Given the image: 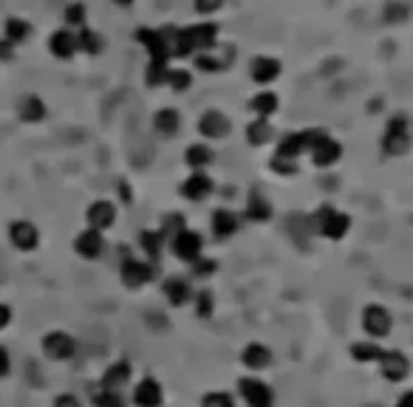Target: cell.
<instances>
[{"label":"cell","instance_id":"6da1fadb","mask_svg":"<svg viewBox=\"0 0 413 407\" xmlns=\"http://www.w3.org/2000/svg\"><path fill=\"white\" fill-rule=\"evenodd\" d=\"M142 43H144V49L150 51V71H147V82L150 85H159V82H164L167 80V57H170V46H167V40H164V35L161 32H147V29H142L139 35H136Z\"/></svg>","mask_w":413,"mask_h":407},{"label":"cell","instance_id":"7a4b0ae2","mask_svg":"<svg viewBox=\"0 0 413 407\" xmlns=\"http://www.w3.org/2000/svg\"><path fill=\"white\" fill-rule=\"evenodd\" d=\"M43 353L49 359H57V362L71 359L77 353V339L71 334H66V331H51V334L43 337Z\"/></svg>","mask_w":413,"mask_h":407},{"label":"cell","instance_id":"3957f363","mask_svg":"<svg viewBox=\"0 0 413 407\" xmlns=\"http://www.w3.org/2000/svg\"><path fill=\"white\" fill-rule=\"evenodd\" d=\"M388 156H402L410 147V133H407V122L405 119H393L385 130V142H382Z\"/></svg>","mask_w":413,"mask_h":407},{"label":"cell","instance_id":"277c9868","mask_svg":"<svg viewBox=\"0 0 413 407\" xmlns=\"http://www.w3.org/2000/svg\"><path fill=\"white\" fill-rule=\"evenodd\" d=\"M317 227H320V232L326 235V238H343L345 232H348V227H351V221H348V215H343V213H337V210H331V207H323L320 213H317Z\"/></svg>","mask_w":413,"mask_h":407},{"label":"cell","instance_id":"5b68a950","mask_svg":"<svg viewBox=\"0 0 413 407\" xmlns=\"http://www.w3.org/2000/svg\"><path fill=\"white\" fill-rule=\"evenodd\" d=\"M362 328L371 334V337H388V331H390V314H388V308H382V306H368L365 311H362Z\"/></svg>","mask_w":413,"mask_h":407},{"label":"cell","instance_id":"8992f818","mask_svg":"<svg viewBox=\"0 0 413 407\" xmlns=\"http://www.w3.org/2000/svg\"><path fill=\"white\" fill-rule=\"evenodd\" d=\"M9 241H12L20 252H32V249L40 244V232H37V227L29 224V221H15V224L9 227Z\"/></svg>","mask_w":413,"mask_h":407},{"label":"cell","instance_id":"52a82bcc","mask_svg":"<svg viewBox=\"0 0 413 407\" xmlns=\"http://www.w3.org/2000/svg\"><path fill=\"white\" fill-rule=\"evenodd\" d=\"M241 396L249 407H272V390L258 379H241Z\"/></svg>","mask_w":413,"mask_h":407},{"label":"cell","instance_id":"ba28073f","mask_svg":"<svg viewBox=\"0 0 413 407\" xmlns=\"http://www.w3.org/2000/svg\"><path fill=\"white\" fill-rule=\"evenodd\" d=\"M173 249H175V255H178L181 261H187V263H195V261L201 258V235H198V232H190V230H184V232H178V235H175V241H173Z\"/></svg>","mask_w":413,"mask_h":407},{"label":"cell","instance_id":"9c48e42d","mask_svg":"<svg viewBox=\"0 0 413 407\" xmlns=\"http://www.w3.org/2000/svg\"><path fill=\"white\" fill-rule=\"evenodd\" d=\"M74 249H77L80 258L97 261V258L102 255V249H105V238H102V232H97V230H85V232L74 241Z\"/></svg>","mask_w":413,"mask_h":407},{"label":"cell","instance_id":"30bf717a","mask_svg":"<svg viewBox=\"0 0 413 407\" xmlns=\"http://www.w3.org/2000/svg\"><path fill=\"white\" fill-rule=\"evenodd\" d=\"M150 277H153V272H150L147 263L133 261V258H125V263H122V283H125V286L139 289V286H144Z\"/></svg>","mask_w":413,"mask_h":407},{"label":"cell","instance_id":"8fae6325","mask_svg":"<svg viewBox=\"0 0 413 407\" xmlns=\"http://www.w3.org/2000/svg\"><path fill=\"white\" fill-rule=\"evenodd\" d=\"M113 221H116V210H113L111 201H97V204H91V210H88V224H91V230L102 232V230H108Z\"/></svg>","mask_w":413,"mask_h":407},{"label":"cell","instance_id":"7c38bea8","mask_svg":"<svg viewBox=\"0 0 413 407\" xmlns=\"http://www.w3.org/2000/svg\"><path fill=\"white\" fill-rule=\"evenodd\" d=\"M379 365H382L385 379H390V382H402L407 376V370H410L405 353H399V351H385V359Z\"/></svg>","mask_w":413,"mask_h":407},{"label":"cell","instance_id":"4fadbf2b","mask_svg":"<svg viewBox=\"0 0 413 407\" xmlns=\"http://www.w3.org/2000/svg\"><path fill=\"white\" fill-rule=\"evenodd\" d=\"M133 401L136 407H159L161 404V387L156 379H142L133 390Z\"/></svg>","mask_w":413,"mask_h":407},{"label":"cell","instance_id":"5bb4252c","mask_svg":"<svg viewBox=\"0 0 413 407\" xmlns=\"http://www.w3.org/2000/svg\"><path fill=\"white\" fill-rule=\"evenodd\" d=\"M198 127H201V133H204V136H210V139H221V136H227L230 122H227V116H224L221 111H207Z\"/></svg>","mask_w":413,"mask_h":407},{"label":"cell","instance_id":"9a60e30c","mask_svg":"<svg viewBox=\"0 0 413 407\" xmlns=\"http://www.w3.org/2000/svg\"><path fill=\"white\" fill-rule=\"evenodd\" d=\"M312 153H314V164H317V167H328V164H334V161L343 156V147H340L334 139L323 136V139L312 147Z\"/></svg>","mask_w":413,"mask_h":407},{"label":"cell","instance_id":"2e32d148","mask_svg":"<svg viewBox=\"0 0 413 407\" xmlns=\"http://www.w3.org/2000/svg\"><path fill=\"white\" fill-rule=\"evenodd\" d=\"M128 379H130V362L119 359V362H113V365L105 370L99 387H105V390H119L122 384H128Z\"/></svg>","mask_w":413,"mask_h":407},{"label":"cell","instance_id":"e0dca14e","mask_svg":"<svg viewBox=\"0 0 413 407\" xmlns=\"http://www.w3.org/2000/svg\"><path fill=\"white\" fill-rule=\"evenodd\" d=\"M210 192H213V181L207 178L204 173L190 175V178H187V184L181 187V195H184V198H190V201H201V198H207Z\"/></svg>","mask_w":413,"mask_h":407},{"label":"cell","instance_id":"ac0fdd59","mask_svg":"<svg viewBox=\"0 0 413 407\" xmlns=\"http://www.w3.org/2000/svg\"><path fill=\"white\" fill-rule=\"evenodd\" d=\"M241 362H244L247 368H252V370H261V368H266V365L272 362V351H269L266 345H261V342H252V345L244 348Z\"/></svg>","mask_w":413,"mask_h":407},{"label":"cell","instance_id":"d6986e66","mask_svg":"<svg viewBox=\"0 0 413 407\" xmlns=\"http://www.w3.org/2000/svg\"><path fill=\"white\" fill-rule=\"evenodd\" d=\"M235 230H238L235 213H230V210L213 213V232H216L218 238H230V235H235Z\"/></svg>","mask_w":413,"mask_h":407},{"label":"cell","instance_id":"ffe728a7","mask_svg":"<svg viewBox=\"0 0 413 407\" xmlns=\"http://www.w3.org/2000/svg\"><path fill=\"white\" fill-rule=\"evenodd\" d=\"M51 54L54 57H63V60H68L74 51H77V37L74 35H68V32H57V35H51Z\"/></svg>","mask_w":413,"mask_h":407},{"label":"cell","instance_id":"44dd1931","mask_svg":"<svg viewBox=\"0 0 413 407\" xmlns=\"http://www.w3.org/2000/svg\"><path fill=\"white\" fill-rule=\"evenodd\" d=\"M278 74H281V63H278V60H269V57L252 60V77H255L258 82H272Z\"/></svg>","mask_w":413,"mask_h":407},{"label":"cell","instance_id":"7402d4cb","mask_svg":"<svg viewBox=\"0 0 413 407\" xmlns=\"http://www.w3.org/2000/svg\"><path fill=\"white\" fill-rule=\"evenodd\" d=\"M164 294L173 306H184L190 300V286L181 277H170V280H164Z\"/></svg>","mask_w":413,"mask_h":407},{"label":"cell","instance_id":"603a6c76","mask_svg":"<svg viewBox=\"0 0 413 407\" xmlns=\"http://www.w3.org/2000/svg\"><path fill=\"white\" fill-rule=\"evenodd\" d=\"M354 359L357 362H382L385 359V351L376 345V342H362V345H354L351 348Z\"/></svg>","mask_w":413,"mask_h":407},{"label":"cell","instance_id":"cb8c5ba5","mask_svg":"<svg viewBox=\"0 0 413 407\" xmlns=\"http://www.w3.org/2000/svg\"><path fill=\"white\" fill-rule=\"evenodd\" d=\"M20 116H23L26 122H40V119L46 116V105H43L37 96H26V99L20 102Z\"/></svg>","mask_w":413,"mask_h":407},{"label":"cell","instance_id":"d4e9b609","mask_svg":"<svg viewBox=\"0 0 413 407\" xmlns=\"http://www.w3.org/2000/svg\"><path fill=\"white\" fill-rule=\"evenodd\" d=\"M269 215H272V207L266 204V198L252 195L249 198V207H247V218L249 221H269Z\"/></svg>","mask_w":413,"mask_h":407},{"label":"cell","instance_id":"484cf974","mask_svg":"<svg viewBox=\"0 0 413 407\" xmlns=\"http://www.w3.org/2000/svg\"><path fill=\"white\" fill-rule=\"evenodd\" d=\"M156 130L161 136H173L178 130V113L175 111H159L156 113Z\"/></svg>","mask_w":413,"mask_h":407},{"label":"cell","instance_id":"4316f807","mask_svg":"<svg viewBox=\"0 0 413 407\" xmlns=\"http://www.w3.org/2000/svg\"><path fill=\"white\" fill-rule=\"evenodd\" d=\"M275 108H278V96L275 94H258L255 99H252V111L261 116V119H266L269 113H275Z\"/></svg>","mask_w":413,"mask_h":407},{"label":"cell","instance_id":"83f0119b","mask_svg":"<svg viewBox=\"0 0 413 407\" xmlns=\"http://www.w3.org/2000/svg\"><path fill=\"white\" fill-rule=\"evenodd\" d=\"M91 399H94V407H125L119 390H105V387H99V390H94Z\"/></svg>","mask_w":413,"mask_h":407},{"label":"cell","instance_id":"f1b7e54d","mask_svg":"<svg viewBox=\"0 0 413 407\" xmlns=\"http://www.w3.org/2000/svg\"><path fill=\"white\" fill-rule=\"evenodd\" d=\"M187 164L190 167H204V164H210L213 161V153H210V147H204V144H192V147H187Z\"/></svg>","mask_w":413,"mask_h":407},{"label":"cell","instance_id":"f546056e","mask_svg":"<svg viewBox=\"0 0 413 407\" xmlns=\"http://www.w3.org/2000/svg\"><path fill=\"white\" fill-rule=\"evenodd\" d=\"M247 133H249V142H252V144H264V142L272 136V127H269V122H266V119H258V122H252V125H249V130H247Z\"/></svg>","mask_w":413,"mask_h":407},{"label":"cell","instance_id":"4dcf8cb0","mask_svg":"<svg viewBox=\"0 0 413 407\" xmlns=\"http://www.w3.org/2000/svg\"><path fill=\"white\" fill-rule=\"evenodd\" d=\"M139 241H142L144 252L156 261V258H159V252H161V235H159V232H142V235H139Z\"/></svg>","mask_w":413,"mask_h":407},{"label":"cell","instance_id":"1f68e13d","mask_svg":"<svg viewBox=\"0 0 413 407\" xmlns=\"http://www.w3.org/2000/svg\"><path fill=\"white\" fill-rule=\"evenodd\" d=\"M201 404H204V407H235L233 396H230V393H221V390H213V393H207Z\"/></svg>","mask_w":413,"mask_h":407},{"label":"cell","instance_id":"d6a6232c","mask_svg":"<svg viewBox=\"0 0 413 407\" xmlns=\"http://www.w3.org/2000/svg\"><path fill=\"white\" fill-rule=\"evenodd\" d=\"M6 37H9V43L26 40V37H29V23H23V20H9V23H6Z\"/></svg>","mask_w":413,"mask_h":407},{"label":"cell","instance_id":"836d02e7","mask_svg":"<svg viewBox=\"0 0 413 407\" xmlns=\"http://www.w3.org/2000/svg\"><path fill=\"white\" fill-rule=\"evenodd\" d=\"M77 49H85V51H91V54H97L99 49H102V40L94 35V32H88V29H82L80 32V37H77Z\"/></svg>","mask_w":413,"mask_h":407},{"label":"cell","instance_id":"e575fe53","mask_svg":"<svg viewBox=\"0 0 413 407\" xmlns=\"http://www.w3.org/2000/svg\"><path fill=\"white\" fill-rule=\"evenodd\" d=\"M210 314H213V294L198 292V317H210Z\"/></svg>","mask_w":413,"mask_h":407},{"label":"cell","instance_id":"d590c367","mask_svg":"<svg viewBox=\"0 0 413 407\" xmlns=\"http://www.w3.org/2000/svg\"><path fill=\"white\" fill-rule=\"evenodd\" d=\"M192 269H195V275H198V277H210V275L216 272V261H207V258H198V261L192 263Z\"/></svg>","mask_w":413,"mask_h":407},{"label":"cell","instance_id":"8d00e7d4","mask_svg":"<svg viewBox=\"0 0 413 407\" xmlns=\"http://www.w3.org/2000/svg\"><path fill=\"white\" fill-rule=\"evenodd\" d=\"M167 82H170L175 91H184V88L190 85V74H187V71H173V74H167Z\"/></svg>","mask_w":413,"mask_h":407},{"label":"cell","instance_id":"74e56055","mask_svg":"<svg viewBox=\"0 0 413 407\" xmlns=\"http://www.w3.org/2000/svg\"><path fill=\"white\" fill-rule=\"evenodd\" d=\"M164 232H170V235H173V232H175V235L184 232V218H181V215H170V218H164Z\"/></svg>","mask_w":413,"mask_h":407},{"label":"cell","instance_id":"f35d334b","mask_svg":"<svg viewBox=\"0 0 413 407\" xmlns=\"http://www.w3.org/2000/svg\"><path fill=\"white\" fill-rule=\"evenodd\" d=\"M66 20L74 23V26H82V23H85V9H82V6H71V9L66 12Z\"/></svg>","mask_w":413,"mask_h":407},{"label":"cell","instance_id":"ab89813d","mask_svg":"<svg viewBox=\"0 0 413 407\" xmlns=\"http://www.w3.org/2000/svg\"><path fill=\"white\" fill-rule=\"evenodd\" d=\"M54 407H82V401L74 393H63V396L54 399Z\"/></svg>","mask_w":413,"mask_h":407},{"label":"cell","instance_id":"60d3db41","mask_svg":"<svg viewBox=\"0 0 413 407\" xmlns=\"http://www.w3.org/2000/svg\"><path fill=\"white\" fill-rule=\"evenodd\" d=\"M9 370H12V356H9V351L4 345H0V379L9 376Z\"/></svg>","mask_w":413,"mask_h":407},{"label":"cell","instance_id":"b9f144b4","mask_svg":"<svg viewBox=\"0 0 413 407\" xmlns=\"http://www.w3.org/2000/svg\"><path fill=\"white\" fill-rule=\"evenodd\" d=\"M405 15H407L405 6H388V9H385V20H388V23H390V20L396 23V20H402Z\"/></svg>","mask_w":413,"mask_h":407},{"label":"cell","instance_id":"7bdbcfd3","mask_svg":"<svg viewBox=\"0 0 413 407\" xmlns=\"http://www.w3.org/2000/svg\"><path fill=\"white\" fill-rule=\"evenodd\" d=\"M9 323H12V308L6 303H0V331H4Z\"/></svg>","mask_w":413,"mask_h":407},{"label":"cell","instance_id":"ee69618b","mask_svg":"<svg viewBox=\"0 0 413 407\" xmlns=\"http://www.w3.org/2000/svg\"><path fill=\"white\" fill-rule=\"evenodd\" d=\"M218 4L221 0H195V9L198 12H213V9H218Z\"/></svg>","mask_w":413,"mask_h":407},{"label":"cell","instance_id":"f6af8a7d","mask_svg":"<svg viewBox=\"0 0 413 407\" xmlns=\"http://www.w3.org/2000/svg\"><path fill=\"white\" fill-rule=\"evenodd\" d=\"M198 68L201 71H218V60H210V57H198Z\"/></svg>","mask_w":413,"mask_h":407},{"label":"cell","instance_id":"bcb514c9","mask_svg":"<svg viewBox=\"0 0 413 407\" xmlns=\"http://www.w3.org/2000/svg\"><path fill=\"white\" fill-rule=\"evenodd\" d=\"M396 407H413V390L402 393V396H399V401H396Z\"/></svg>","mask_w":413,"mask_h":407},{"label":"cell","instance_id":"7dc6e473","mask_svg":"<svg viewBox=\"0 0 413 407\" xmlns=\"http://www.w3.org/2000/svg\"><path fill=\"white\" fill-rule=\"evenodd\" d=\"M12 57V46L9 43H0V60H9Z\"/></svg>","mask_w":413,"mask_h":407},{"label":"cell","instance_id":"c3c4849f","mask_svg":"<svg viewBox=\"0 0 413 407\" xmlns=\"http://www.w3.org/2000/svg\"><path fill=\"white\" fill-rule=\"evenodd\" d=\"M116 4H122V6H128V4H133V0H116Z\"/></svg>","mask_w":413,"mask_h":407},{"label":"cell","instance_id":"681fc988","mask_svg":"<svg viewBox=\"0 0 413 407\" xmlns=\"http://www.w3.org/2000/svg\"><path fill=\"white\" fill-rule=\"evenodd\" d=\"M371 407H379V404H371Z\"/></svg>","mask_w":413,"mask_h":407}]
</instances>
